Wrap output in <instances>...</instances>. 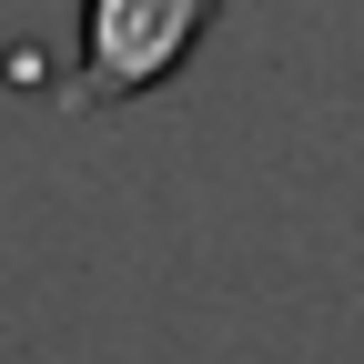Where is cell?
Wrapping results in <instances>:
<instances>
[{"mask_svg":"<svg viewBox=\"0 0 364 364\" xmlns=\"http://www.w3.org/2000/svg\"><path fill=\"white\" fill-rule=\"evenodd\" d=\"M223 0H81V102H142L203 51Z\"/></svg>","mask_w":364,"mask_h":364,"instance_id":"1","label":"cell"}]
</instances>
